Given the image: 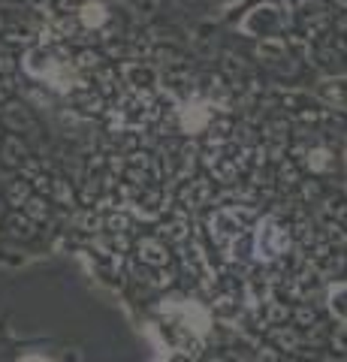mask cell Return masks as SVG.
Returning a JSON list of instances; mask_svg holds the SVG:
<instances>
[{
	"mask_svg": "<svg viewBox=\"0 0 347 362\" xmlns=\"http://www.w3.org/2000/svg\"><path fill=\"white\" fill-rule=\"evenodd\" d=\"M25 362H42V359H25Z\"/></svg>",
	"mask_w": 347,
	"mask_h": 362,
	"instance_id": "1",
	"label": "cell"
}]
</instances>
